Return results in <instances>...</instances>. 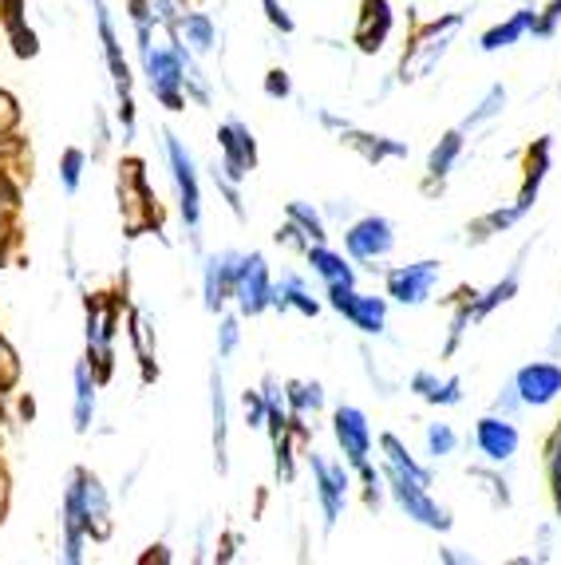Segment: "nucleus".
Listing matches in <instances>:
<instances>
[{"mask_svg": "<svg viewBox=\"0 0 561 565\" xmlns=\"http://www.w3.org/2000/svg\"><path fill=\"white\" fill-rule=\"evenodd\" d=\"M178 4H194V0H178Z\"/></svg>", "mask_w": 561, "mask_h": 565, "instance_id": "obj_52", "label": "nucleus"}, {"mask_svg": "<svg viewBox=\"0 0 561 565\" xmlns=\"http://www.w3.org/2000/svg\"><path fill=\"white\" fill-rule=\"evenodd\" d=\"M526 254H530V245H526L522 254L515 257V265L506 269V277L502 281H495L487 292H478V301H475V324L478 321H487L490 312L498 309V305H506V301H515L518 297V289H522V269H526Z\"/></svg>", "mask_w": 561, "mask_h": 565, "instance_id": "obj_23", "label": "nucleus"}, {"mask_svg": "<svg viewBox=\"0 0 561 565\" xmlns=\"http://www.w3.org/2000/svg\"><path fill=\"white\" fill-rule=\"evenodd\" d=\"M131 344H135V360L142 367V380L155 384L159 380V344H155V329H150L147 312L142 309H131Z\"/></svg>", "mask_w": 561, "mask_h": 565, "instance_id": "obj_31", "label": "nucleus"}, {"mask_svg": "<svg viewBox=\"0 0 561 565\" xmlns=\"http://www.w3.org/2000/svg\"><path fill=\"white\" fill-rule=\"evenodd\" d=\"M443 281V262H412V265H395V269H388L384 274V289L388 297H392L395 305H403V309H420V305H427L431 297H435V289H440Z\"/></svg>", "mask_w": 561, "mask_h": 565, "instance_id": "obj_10", "label": "nucleus"}, {"mask_svg": "<svg viewBox=\"0 0 561 565\" xmlns=\"http://www.w3.org/2000/svg\"><path fill=\"white\" fill-rule=\"evenodd\" d=\"M75 380V407H72V419H75V431L87 435L95 424V392H99V380H95L92 364L87 360H80L72 372Z\"/></svg>", "mask_w": 561, "mask_h": 565, "instance_id": "obj_29", "label": "nucleus"}, {"mask_svg": "<svg viewBox=\"0 0 561 565\" xmlns=\"http://www.w3.org/2000/svg\"><path fill=\"white\" fill-rule=\"evenodd\" d=\"M95 9V32H99V44H104V60H107V72H112V84H115V95H119V127H123V142L135 139V99H131V87H135V76H131V64L123 56V40L115 32V20L107 12L104 0H92Z\"/></svg>", "mask_w": 561, "mask_h": 565, "instance_id": "obj_4", "label": "nucleus"}, {"mask_svg": "<svg viewBox=\"0 0 561 565\" xmlns=\"http://www.w3.org/2000/svg\"><path fill=\"white\" fill-rule=\"evenodd\" d=\"M242 415H245V427H250V431H262V427H265V415H269V407H265L262 387H245V392H242Z\"/></svg>", "mask_w": 561, "mask_h": 565, "instance_id": "obj_42", "label": "nucleus"}, {"mask_svg": "<svg viewBox=\"0 0 561 565\" xmlns=\"http://www.w3.org/2000/svg\"><path fill=\"white\" fill-rule=\"evenodd\" d=\"M561 24V0H550L546 9H538V20H533V36L538 40H553Z\"/></svg>", "mask_w": 561, "mask_h": 565, "instance_id": "obj_43", "label": "nucleus"}, {"mask_svg": "<svg viewBox=\"0 0 561 565\" xmlns=\"http://www.w3.org/2000/svg\"><path fill=\"white\" fill-rule=\"evenodd\" d=\"M475 451L483 455V462H495V467H502V462H510L518 455V447H522V435H518L515 419H506V415H483L475 424Z\"/></svg>", "mask_w": 561, "mask_h": 565, "instance_id": "obj_15", "label": "nucleus"}, {"mask_svg": "<svg viewBox=\"0 0 561 565\" xmlns=\"http://www.w3.org/2000/svg\"><path fill=\"white\" fill-rule=\"evenodd\" d=\"M440 562H447V565H470V562H475V557H470V554H455V550H440Z\"/></svg>", "mask_w": 561, "mask_h": 565, "instance_id": "obj_50", "label": "nucleus"}, {"mask_svg": "<svg viewBox=\"0 0 561 565\" xmlns=\"http://www.w3.org/2000/svg\"><path fill=\"white\" fill-rule=\"evenodd\" d=\"M262 9H265V20H269L277 32H285V36H293V32H297V20L289 17V9H285L280 0H262Z\"/></svg>", "mask_w": 561, "mask_h": 565, "instance_id": "obj_46", "label": "nucleus"}, {"mask_svg": "<svg viewBox=\"0 0 561 565\" xmlns=\"http://www.w3.org/2000/svg\"><path fill=\"white\" fill-rule=\"evenodd\" d=\"M265 95H269V99H289L293 95V79L285 67H273L269 76H265Z\"/></svg>", "mask_w": 561, "mask_h": 565, "instance_id": "obj_48", "label": "nucleus"}, {"mask_svg": "<svg viewBox=\"0 0 561 565\" xmlns=\"http://www.w3.org/2000/svg\"><path fill=\"white\" fill-rule=\"evenodd\" d=\"M550 154H553V139H550V135L533 139L530 147H526L522 186H518V199H515V206L522 210V217L530 214L533 202H538V194H542V182H546V174H550Z\"/></svg>", "mask_w": 561, "mask_h": 565, "instance_id": "obj_19", "label": "nucleus"}, {"mask_svg": "<svg viewBox=\"0 0 561 565\" xmlns=\"http://www.w3.org/2000/svg\"><path fill=\"white\" fill-rule=\"evenodd\" d=\"M174 32L182 44L194 52V56H210L214 52V44H218V32H214V20L207 17V12H178V20H174Z\"/></svg>", "mask_w": 561, "mask_h": 565, "instance_id": "obj_25", "label": "nucleus"}, {"mask_svg": "<svg viewBox=\"0 0 561 565\" xmlns=\"http://www.w3.org/2000/svg\"><path fill=\"white\" fill-rule=\"evenodd\" d=\"M237 262H242V254H234V249L207 257V265H202V301H207V312H222L225 301L234 297Z\"/></svg>", "mask_w": 561, "mask_h": 565, "instance_id": "obj_18", "label": "nucleus"}, {"mask_svg": "<svg viewBox=\"0 0 561 565\" xmlns=\"http://www.w3.org/2000/svg\"><path fill=\"white\" fill-rule=\"evenodd\" d=\"M237 340H242L237 317H234V312H225V317H222V329H218V360H230V356H234Z\"/></svg>", "mask_w": 561, "mask_h": 565, "instance_id": "obj_44", "label": "nucleus"}, {"mask_svg": "<svg viewBox=\"0 0 561 565\" xmlns=\"http://www.w3.org/2000/svg\"><path fill=\"white\" fill-rule=\"evenodd\" d=\"M305 262H309V269L325 285H356V269L345 262V254L328 249V242H313L309 249H305Z\"/></svg>", "mask_w": 561, "mask_h": 565, "instance_id": "obj_26", "label": "nucleus"}, {"mask_svg": "<svg viewBox=\"0 0 561 565\" xmlns=\"http://www.w3.org/2000/svg\"><path fill=\"white\" fill-rule=\"evenodd\" d=\"M345 249H348V257H352V262L372 265V269H375V262L392 257V249H395V226L388 222L384 214L356 217L352 226L345 230Z\"/></svg>", "mask_w": 561, "mask_h": 565, "instance_id": "obj_11", "label": "nucleus"}, {"mask_svg": "<svg viewBox=\"0 0 561 565\" xmlns=\"http://www.w3.org/2000/svg\"><path fill=\"white\" fill-rule=\"evenodd\" d=\"M162 142H167L170 179H174V190H178V214L187 222L190 237H198V230H202V186H198L194 159H190V151L182 147V139H178L174 131L162 135Z\"/></svg>", "mask_w": 561, "mask_h": 565, "instance_id": "obj_8", "label": "nucleus"}, {"mask_svg": "<svg viewBox=\"0 0 561 565\" xmlns=\"http://www.w3.org/2000/svg\"><path fill=\"white\" fill-rule=\"evenodd\" d=\"M558 526H561V507H558Z\"/></svg>", "mask_w": 561, "mask_h": 565, "instance_id": "obj_53", "label": "nucleus"}, {"mask_svg": "<svg viewBox=\"0 0 561 565\" xmlns=\"http://www.w3.org/2000/svg\"><path fill=\"white\" fill-rule=\"evenodd\" d=\"M332 435H337L340 451H345V462L352 471L368 467V455H372V424H368V415L352 404H340L332 412Z\"/></svg>", "mask_w": 561, "mask_h": 565, "instance_id": "obj_14", "label": "nucleus"}, {"mask_svg": "<svg viewBox=\"0 0 561 565\" xmlns=\"http://www.w3.org/2000/svg\"><path fill=\"white\" fill-rule=\"evenodd\" d=\"M87 309V364H92L95 380L107 384L115 372V332H119L127 297L119 292H92L84 301Z\"/></svg>", "mask_w": 561, "mask_h": 565, "instance_id": "obj_2", "label": "nucleus"}, {"mask_svg": "<svg viewBox=\"0 0 561 565\" xmlns=\"http://www.w3.org/2000/svg\"><path fill=\"white\" fill-rule=\"evenodd\" d=\"M84 167H87V154L80 151V147H67V151L60 154V186H64V194H80Z\"/></svg>", "mask_w": 561, "mask_h": 565, "instance_id": "obj_39", "label": "nucleus"}, {"mask_svg": "<svg viewBox=\"0 0 561 565\" xmlns=\"http://www.w3.org/2000/svg\"><path fill=\"white\" fill-rule=\"evenodd\" d=\"M218 170L225 179L242 186L250 179V170L257 167V142H253V131L245 127L242 119H225L218 127Z\"/></svg>", "mask_w": 561, "mask_h": 565, "instance_id": "obj_12", "label": "nucleus"}, {"mask_svg": "<svg viewBox=\"0 0 561 565\" xmlns=\"http://www.w3.org/2000/svg\"><path fill=\"white\" fill-rule=\"evenodd\" d=\"M467 479L470 482H483V490H487V499L495 510H510L515 507V494H510V487H506V479L495 471V462H475V467H467Z\"/></svg>", "mask_w": 561, "mask_h": 565, "instance_id": "obj_35", "label": "nucleus"}, {"mask_svg": "<svg viewBox=\"0 0 561 565\" xmlns=\"http://www.w3.org/2000/svg\"><path fill=\"white\" fill-rule=\"evenodd\" d=\"M0 20H4V29H9L17 56H36L40 44H36V32H32L29 20H24V0H0Z\"/></svg>", "mask_w": 561, "mask_h": 565, "instance_id": "obj_33", "label": "nucleus"}, {"mask_svg": "<svg viewBox=\"0 0 561 565\" xmlns=\"http://www.w3.org/2000/svg\"><path fill=\"white\" fill-rule=\"evenodd\" d=\"M384 482H388V494L395 499V507H400L403 514L415 522V526L435 530V534H447V530L455 526L451 510L431 499L427 487H420V482H412V479H403L400 471H388V467H384Z\"/></svg>", "mask_w": 561, "mask_h": 565, "instance_id": "obj_9", "label": "nucleus"}, {"mask_svg": "<svg viewBox=\"0 0 561 565\" xmlns=\"http://www.w3.org/2000/svg\"><path fill=\"white\" fill-rule=\"evenodd\" d=\"M131 20H150L159 29H174L178 20V0H127Z\"/></svg>", "mask_w": 561, "mask_h": 565, "instance_id": "obj_37", "label": "nucleus"}, {"mask_svg": "<svg viewBox=\"0 0 561 565\" xmlns=\"http://www.w3.org/2000/svg\"><path fill=\"white\" fill-rule=\"evenodd\" d=\"M550 352L561 360V324H558V329H553V337H550Z\"/></svg>", "mask_w": 561, "mask_h": 565, "instance_id": "obj_51", "label": "nucleus"}, {"mask_svg": "<svg viewBox=\"0 0 561 565\" xmlns=\"http://www.w3.org/2000/svg\"><path fill=\"white\" fill-rule=\"evenodd\" d=\"M210 407H214V467H218V475H225L230 471V407H225V384H222V372H210Z\"/></svg>", "mask_w": 561, "mask_h": 565, "instance_id": "obj_27", "label": "nucleus"}, {"mask_svg": "<svg viewBox=\"0 0 561 565\" xmlns=\"http://www.w3.org/2000/svg\"><path fill=\"white\" fill-rule=\"evenodd\" d=\"M285 217H289V222H297V226L309 234V242H328L325 214H320L317 206H309V202H289V206H285Z\"/></svg>", "mask_w": 561, "mask_h": 565, "instance_id": "obj_38", "label": "nucleus"}, {"mask_svg": "<svg viewBox=\"0 0 561 565\" xmlns=\"http://www.w3.org/2000/svg\"><path fill=\"white\" fill-rule=\"evenodd\" d=\"M522 396H518V387L515 384H506L502 387V396H495V404H490V412L495 415H506V419H515L518 412H522Z\"/></svg>", "mask_w": 561, "mask_h": 565, "instance_id": "obj_47", "label": "nucleus"}, {"mask_svg": "<svg viewBox=\"0 0 561 565\" xmlns=\"http://www.w3.org/2000/svg\"><path fill=\"white\" fill-rule=\"evenodd\" d=\"M392 29H395L392 0H360V12H356V29H352V44L360 47L364 56L384 52Z\"/></svg>", "mask_w": 561, "mask_h": 565, "instance_id": "obj_16", "label": "nucleus"}, {"mask_svg": "<svg viewBox=\"0 0 561 565\" xmlns=\"http://www.w3.org/2000/svg\"><path fill=\"white\" fill-rule=\"evenodd\" d=\"M423 444H427V455L435 462L447 459V455H455L458 447V435L451 424H427V431H423Z\"/></svg>", "mask_w": 561, "mask_h": 565, "instance_id": "obj_40", "label": "nucleus"}, {"mask_svg": "<svg viewBox=\"0 0 561 565\" xmlns=\"http://www.w3.org/2000/svg\"><path fill=\"white\" fill-rule=\"evenodd\" d=\"M506 99H510V95H506V87L502 84H490V92L483 95V104H478L475 111L467 115V119L458 122V127H463V131H478V127H487L490 119H498V115L506 111Z\"/></svg>", "mask_w": 561, "mask_h": 565, "instance_id": "obj_36", "label": "nucleus"}, {"mask_svg": "<svg viewBox=\"0 0 561 565\" xmlns=\"http://www.w3.org/2000/svg\"><path fill=\"white\" fill-rule=\"evenodd\" d=\"M340 142H345L348 151H356L364 162H372V167H380V162L388 159H407V142L400 139H388V135H372V131H360V127H352L348 122L345 131H340Z\"/></svg>", "mask_w": 561, "mask_h": 565, "instance_id": "obj_21", "label": "nucleus"}, {"mask_svg": "<svg viewBox=\"0 0 561 565\" xmlns=\"http://www.w3.org/2000/svg\"><path fill=\"white\" fill-rule=\"evenodd\" d=\"M273 309L277 312H300V317H317L320 301L309 292V285L297 274H285L280 281H273Z\"/></svg>", "mask_w": 561, "mask_h": 565, "instance_id": "obj_28", "label": "nucleus"}, {"mask_svg": "<svg viewBox=\"0 0 561 565\" xmlns=\"http://www.w3.org/2000/svg\"><path fill=\"white\" fill-rule=\"evenodd\" d=\"M463 147H467V131H463V127L447 131L440 142H435V147H431V154H427V179H423V194H440L443 182H447L451 170H455V162L463 159Z\"/></svg>", "mask_w": 561, "mask_h": 565, "instance_id": "obj_20", "label": "nucleus"}, {"mask_svg": "<svg viewBox=\"0 0 561 565\" xmlns=\"http://www.w3.org/2000/svg\"><path fill=\"white\" fill-rule=\"evenodd\" d=\"M546 475H550L553 507H561V419L550 431V439H546Z\"/></svg>", "mask_w": 561, "mask_h": 565, "instance_id": "obj_41", "label": "nucleus"}, {"mask_svg": "<svg viewBox=\"0 0 561 565\" xmlns=\"http://www.w3.org/2000/svg\"><path fill=\"white\" fill-rule=\"evenodd\" d=\"M305 459H309L313 487H317L320 514H325V530H337V522L345 519L348 490H352V467L345 459H325L320 451H309Z\"/></svg>", "mask_w": 561, "mask_h": 565, "instance_id": "obj_6", "label": "nucleus"}, {"mask_svg": "<svg viewBox=\"0 0 561 565\" xmlns=\"http://www.w3.org/2000/svg\"><path fill=\"white\" fill-rule=\"evenodd\" d=\"M533 20H538V9H518V12H510L506 20H498L495 29H487L483 36H478V47L483 52H502V47H515L518 40L526 36V32H533Z\"/></svg>", "mask_w": 561, "mask_h": 565, "instance_id": "obj_24", "label": "nucleus"}, {"mask_svg": "<svg viewBox=\"0 0 561 565\" xmlns=\"http://www.w3.org/2000/svg\"><path fill=\"white\" fill-rule=\"evenodd\" d=\"M467 17L463 12H443V17L427 20V24H415L407 44H403V56H400V67H395V84H420L427 79L440 60L451 52L455 36L463 32Z\"/></svg>", "mask_w": 561, "mask_h": 565, "instance_id": "obj_1", "label": "nucleus"}, {"mask_svg": "<svg viewBox=\"0 0 561 565\" xmlns=\"http://www.w3.org/2000/svg\"><path fill=\"white\" fill-rule=\"evenodd\" d=\"M64 494L75 502V510H80V522H84L87 537H92V542H107L115 522H112V499H107V487L99 482V475L87 471V467H75V471L67 475Z\"/></svg>", "mask_w": 561, "mask_h": 565, "instance_id": "obj_5", "label": "nucleus"}, {"mask_svg": "<svg viewBox=\"0 0 561 565\" xmlns=\"http://www.w3.org/2000/svg\"><path fill=\"white\" fill-rule=\"evenodd\" d=\"M285 399H289V412L297 415V419H313V415H320V407H325V387H320L317 380H289V384H285Z\"/></svg>", "mask_w": 561, "mask_h": 565, "instance_id": "obj_34", "label": "nucleus"}, {"mask_svg": "<svg viewBox=\"0 0 561 565\" xmlns=\"http://www.w3.org/2000/svg\"><path fill=\"white\" fill-rule=\"evenodd\" d=\"M273 242L277 245H285V249H297V254H305V249H309V234H305V230L297 226V222H289V217H285V226L277 230V234H273Z\"/></svg>", "mask_w": 561, "mask_h": 565, "instance_id": "obj_45", "label": "nucleus"}, {"mask_svg": "<svg viewBox=\"0 0 561 565\" xmlns=\"http://www.w3.org/2000/svg\"><path fill=\"white\" fill-rule=\"evenodd\" d=\"M119 214L127 237H139L147 230L162 234V214H159V199L147 182V167L142 159H123L119 162Z\"/></svg>", "mask_w": 561, "mask_h": 565, "instance_id": "obj_3", "label": "nucleus"}, {"mask_svg": "<svg viewBox=\"0 0 561 565\" xmlns=\"http://www.w3.org/2000/svg\"><path fill=\"white\" fill-rule=\"evenodd\" d=\"M20 122V107L9 92H0V135H9L12 127Z\"/></svg>", "mask_w": 561, "mask_h": 565, "instance_id": "obj_49", "label": "nucleus"}, {"mask_svg": "<svg viewBox=\"0 0 561 565\" xmlns=\"http://www.w3.org/2000/svg\"><path fill=\"white\" fill-rule=\"evenodd\" d=\"M407 392H415V396H420L423 404H431V407H458V404H463V380H458V376L440 380L431 367L412 372V380H407Z\"/></svg>", "mask_w": 561, "mask_h": 565, "instance_id": "obj_22", "label": "nucleus"}, {"mask_svg": "<svg viewBox=\"0 0 561 565\" xmlns=\"http://www.w3.org/2000/svg\"><path fill=\"white\" fill-rule=\"evenodd\" d=\"M328 309H337L356 332L364 337H384L388 332V297L375 292H356V285H325Z\"/></svg>", "mask_w": 561, "mask_h": 565, "instance_id": "obj_7", "label": "nucleus"}, {"mask_svg": "<svg viewBox=\"0 0 561 565\" xmlns=\"http://www.w3.org/2000/svg\"><path fill=\"white\" fill-rule=\"evenodd\" d=\"M60 550H64V562H72V565H80L84 562V550H87V530H84V522H80V510H75V502L64 494V507H60Z\"/></svg>", "mask_w": 561, "mask_h": 565, "instance_id": "obj_32", "label": "nucleus"}, {"mask_svg": "<svg viewBox=\"0 0 561 565\" xmlns=\"http://www.w3.org/2000/svg\"><path fill=\"white\" fill-rule=\"evenodd\" d=\"M515 387L526 407H550L553 399H561V364L558 360H533V364L518 367Z\"/></svg>", "mask_w": 561, "mask_h": 565, "instance_id": "obj_17", "label": "nucleus"}, {"mask_svg": "<svg viewBox=\"0 0 561 565\" xmlns=\"http://www.w3.org/2000/svg\"><path fill=\"white\" fill-rule=\"evenodd\" d=\"M380 451H384V467H388V471H400L403 479L420 482V487H431V482H435V475H431L423 462H415V455L403 447L400 435H392V431L380 435Z\"/></svg>", "mask_w": 561, "mask_h": 565, "instance_id": "obj_30", "label": "nucleus"}, {"mask_svg": "<svg viewBox=\"0 0 561 565\" xmlns=\"http://www.w3.org/2000/svg\"><path fill=\"white\" fill-rule=\"evenodd\" d=\"M234 301L242 317H262L273 309V277L265 254H242L237 262V281H234Z\"/></svg>", "mask_w": 561, "mask_h": 565, "instance_id": "obj_13", "label": "nucleus"}]
</instances>
